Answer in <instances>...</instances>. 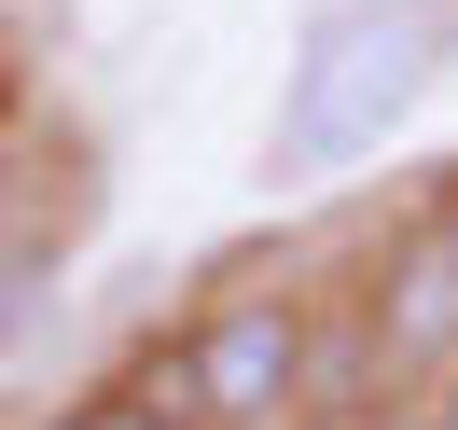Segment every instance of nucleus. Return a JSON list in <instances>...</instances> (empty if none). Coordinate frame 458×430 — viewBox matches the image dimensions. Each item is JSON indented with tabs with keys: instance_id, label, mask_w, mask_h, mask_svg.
Returning <instances> with one entry per match:
<instances>
[{
	"instance_id": "obj_1",
	"label": "nucleus",
	"mask_w": 458,
	"mask_h": 430,
	"mask_svg": "<svg viewBox=\"0 0 458 430\" xmlns=\"http://www.w3.org/2000/svg\"><path fill=\"white\" fill-rule=\"evenodd\" d=\"M445 70H458V0H319L292 29L278 112H264V167L278 181H347L361 153L403 139V112Z\"/></svg>"
},
{
	"instance_id": "obj_2",
	"label": "nucleus",
	"mask_w": 458,
	"mask_h": 430,
	"mask_svg": "<svg viewBox=\"0 0 458 430\" xmlns=\"http://www.w3.org/2000/svg\"><path fill=\"white\" fill-rule=\"evenodd\" d=\"M153 402H167L181 430H278L292 402L319 389V306L292 278H264V291H223V306H195L181 319V347L140 375Z\"/></svg>"
},
{
	"instance_id": "obj_3",
	"label": "nucleus",
	"mask_w": 458,
	"mask_h": 430,
	"mask_svg": "<svg viewBox=\"0 0 458 430\" xmlns=\"http://www.w3.org/2000/svg\"><path fill=\"white\" fill-rule=\"evenodd\" d=\"M361 347H375L389 389H445L458 375V208H417L389 236V264L361 291Z\"/></svg>"
},
{
	"instance_id": "obj_4",
	"label": "nucleus",
	"mask_w": 458,
	"mask_h": 430,
	"mask_svg": "<svg viewBox=\"0 0 458 430\" xmlns=\"http://www.w3.org/2000/svg\"><path fill=\"white\" fill-rule=\"evenodd\" d=\"M56 291V236H29V223H0V347L29 333V306Z\"/></svg>"
},
{
	"instance_id": "obj_5",
	"label": "nucleus",
	"mask_w": 458,
	"mask_h": 430,
	"mask_svg": "<svg viewBox=\"0 0 458 430\" xmlns=\"http://www.w3.org/2000/svg\"><path fill=\"white\" fill-rule=\"evenodd\" d=\"M42 430H181L153 389H98V402H70V417H42Z\"/></svg>"
},
{
	"instance_id": "obj_6",
	"label": "nucleus",
	"mask_w": 458,
	"mask_h": 430,
	"mask_svg": "<svg viewBox=\"0 0 458 430\" xmlns=\"http://www.w3.org/2000/svg\"><path fill=\"white\" fill-rule=\"evenodd\" d=\"M361 430H445V402H375Z\"/></svg>"
},
{
	"instance_id": "obj_7",
	"label": "nucleus",
	"mask_w": 458,
	"mask_h": 430,
	"mask_svg": "<svg viewBox=\"0 0 458 430\" xmlns=\"http://www.w3.org/2000/svg\"><path fill=\"white\" fill-rule=\"evenodd\" d=\"M445 430H458V375H445Z\"/></svg>"
}]
</instances>
